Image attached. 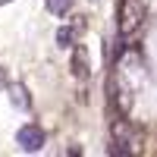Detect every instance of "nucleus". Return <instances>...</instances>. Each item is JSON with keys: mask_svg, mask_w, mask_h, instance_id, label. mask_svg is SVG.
Instances as JSON below:
<instances>
[{"mask_svg": "<svg viewBox=\"0 0 157 157\" xmlns=\"http://www.w3.org/2000/svg\"><path fill=\"white\" fill-rule=\"evenodd\" d=\"M3 3H13V0H0V6H3Z\"/></svg>", "mask_w": 157, "mask_h": 157, "instance_id": "nucleus-8", "label": "nucleus"}, {"mask_svg": "<svg viewBox=\"0 0 157 157\" xmlns=\"http://www.w3.org/2000/svg\"><path fill=\"white\" fill-rule=\"evenodd\" d=\"M135 151H138V129L126 116L110 120V154L123 157V154H135Z\"/></svg>", "mask_w": 157, "mask_h": 157, "instance_id": "nucleus-1", "label": "nucleus"}, {"mask_svg": "<svg viewBox=\"0 0 157 157\" xmlns=\"http://www.w3.org/2000/svg\"><path fill=\"white\" fill-rule=\"evenodd\" d=\"M72 75H75V78H82V82H85V78L91 75V63H88V50H85L82 44H78V47L72 50Z\"/></svg>", "mask_w": 157, "mask_h": 157, "instance_id": "nucleus-4", "label": "nucleus"}, {"mask_svg": "<svg viewBox=\"0 0 157 157\" xmlns=\"http://www.w3.org/2000/svg\"><path fill=\"white\" fill-rule=\"evenodd\" d=\"M145 25V3L141 0H123L120 3V44L126 47Z\"/></svg>", "mask_w": 157, "mask_h": 157, "instance_id": "nucleus-2", "label": "nucleus"}, {"mask_svg": "<svg viewBox=\"0 0 157 157\" xmlns=\"http://www.w3.org/2000/svg\"><path fill=\"white\" fill-rule=\"evenodd\" d=\"M16 141H19L22 151H38V148L44 145V132H41L35 123H29V126H22L19 132H16Z\"/></svg>", "mask_w": 157, "mask_h": 157, "instance_id": "nucleus-3", "label": "nucleus"}, {"mask_svg": "<svg viewBox=\"0 0 157 157\" xmlns=\"http://www.w3.org/2000/svg\"><path fill=\"white\" fill-rule=\"evenodd\" d=\"M10 91H13V104H16V107H29V98H25L22 85H10Z\"/></svg>", "mask_w": 157, "mask_h": 157, "instance_id": "nucleus-7", "label": "nucleus"}, {"mask_svg": "<svg viewBox=\"0 0 157 157\" xmlns=\"http://www.w3.org/2000/svg\"><path fill=\"white\" fill-rule=\"evenodd\" d=\"M72 3H75V0H47V10L54 13V16H66Z\"/></svg>", "mask_w": 157, "mask_h": 157, "instance_id": "nucleus-6", "label": "nucleus"}, {"mask_svg": "<svg viewBox=\"0 0 157 157\" xmlns=\"http://www.w3.org/2000/svg\"><path fill=\"white\" fill-rule=\"evenodd\" d=\"M82 29H85V22H82V16H78V22L72 25V29H60V32H57V44H60V47H69L72 35H75V32H82Z\"/></svg>", "mask_w": 157, "mask_h": 157, "instance_id": "nucleus-5", "label": "nucleus"}]
</instances>
